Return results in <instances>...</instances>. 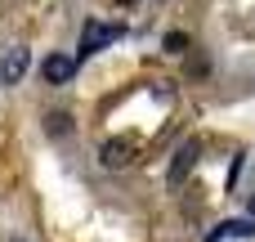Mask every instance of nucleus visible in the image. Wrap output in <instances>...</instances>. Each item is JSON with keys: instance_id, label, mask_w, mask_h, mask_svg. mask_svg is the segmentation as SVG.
Wrapping results in <instances>:
<instances>
[{"instance_id": "obj_6", "label": "nucleus", "mask_w": 255, "mask_h": 242, "mask_svg": "<svg viewBox=\"0 0 255 242\" xmlns=\"http://www.w3.org/2000/svg\"><path fill=\"white\" fill-rule=\"evenodd\" d=\"M45 130H49V135H72V117H67V112H49V117H45Z\"/></svg>"}, {"instance_id": "obj_9", "label": "nucleus", "mask_w": 255, "mask_h": 242, "mask_svg": "<svg viewBox=\"0 0 255 242\" xmlns=\"http://www.w3.org/2000/svg\"><path fill=\"white\" fill-rule=\"evenodd\" d=\"M121 4H134V0H121Z\"/></svg>"}, {"instance_id": "obj_1", "label": "nucleus", "mask_w": 255, "mask_h": 242, "mask_svg": "<svg viewBox=\"0 0 255 242\" xmlns=\"http://www.w3.org/2000/svg\"><path fill=\"white\" fill-rule=\"evenodd\" d=\"M197 157H202V144H197V139H184V144L175 148V157H170V171H166V184H170V189H179V184H184V180L193 175Z\"/></svg>"}, {"instance_id": "obj_8", "label": "nucleus", "mask_w": 255, "mask_h": 242, "mask_svg": "<svg viewBox=\"0 0 255 242\" xmlns=\"http://www.w3.org/2000/svg\"><path fill=\"white\" fill-rule=\"evenodd\" d=\"M251 220H255V198H251Z\"/></svg>"}, {"instance_id": "obj_3", "label": "nucleus", "mask_w": 255, "mask_h": 242, "mask_svg": "<svg viewBox=\"0 0 255 242\" xmlns=\"http://www.w3.org/2000/svg\"><path fill=\"white\" fill-rule=\"evenodd\" d=\"M72 72H76V58H67V54H49V58L40 63L45 85H67V81H72Z\"/></svg>"}, {"instance_id": "obj_7", "label": "nucleus", "mask_w": 255, "mask_h": 242, "mask_svg": "<svg viewBox=\"0 0 255 242\" xmlns=\"http://www.w3.org/2000/svg\"><path fill=\"white\" fill-rule=\"evenodd\" d=\"M161 45H166V54H188V36H184V31H170Z\"/></svg>"}, {"instance_id": "obj_5", "label": "nucleus", "mask_w": 255, "mask_h": 242, "mask_svg": "<svg viewBox=\"0 0 255 242\" xmlns=\"http://www.w3.org/2000/svg\"><path fill=\"white\" fill-rule=\"evenodd\" d=\"M130 162H134V148H130L126 139L103 144V166H112V171H117V166H130Z\"/></svg>"}, {"instance_id": "obj_2", "label": "nucleus", "mask_w": 255, "mask_h": 242, "mask_svg": "<svg viewBox=\"0 0 255 242\" xmlns=\"http://www.w3.org/2000/svg\"><path fill=\"white\" fill-rule=\"evenodd\" d=\"M117 36H121V27H108V22H85V27H81V58H85V54H99V49H103V45H112Z\"/></svg>"}, {"instance_id": "obj_4", "label": "nucleus", "mask_w": 255, "mask_h": 242, "mask_svg": "<svg viewBox=\"0 0 255 242\" xmlns=\"http://www.w3.org/2000/svg\"><path fill=\"white\" fill-rule=\"evenodd\" d=\"M27 63H31V58H27V49H9V54H4V63H0V81H4V85H18V81L27 76Z\"/></svg>"}]
</instances>
